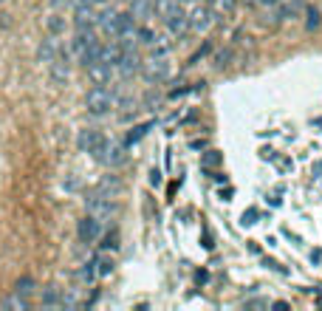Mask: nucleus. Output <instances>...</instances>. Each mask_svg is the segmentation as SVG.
Wrapping results in <instances>:
<instances>
[{
	"label": "nucleus",
	"mask_w": 322,
	"mask_h": 311,
	"mask_svg": "<svg viewBox=\"0 0 322 311\" xmlns=\"http://www.w3.org/2000/svg\"><path fill=\"white\" fill-rule=\"evenodd\" d=\"M116 102H119V99H116V93L110 91V88H105V85H93L91 91L85 93V108H88L91 113H96V116L113 111Z\"/></svg>",
	"instance_id": "f257e3e1"
},
{
	"label": "nucleus",
	"mask_w": 322,
	"mask_h": 311,
	"mask_svg": "<svg viewBox=\"0 0 322 311\" xmlns=\"http://www.w3.org/2000/svg\"><path fill=\"white\" fill-rule=\"evenodd\" d=\"M80 147L85 150V153H91L96 162H102L105 150H107V139H105V133H99V130H82L80 133Z\"/></svg>",
	"instance_id": "f03ea898"
},
{
	"label": "nucleus",
	"mask_w": 322,
	"mask_h": 311,
	"mask_svg": "<svg viewBox=\"0 0 322 311\" xmlns=\"http://www.w3.org/2000/svg\"><path fill=\"white\" fill-rule=\"evenodd\" d=\"M187 14H189V28L192 31H209L212 23H215V12H212L209 3H192V9Z\"/></svg>",
	"instance_id": "7ed1b4c3"
},
{
	"label": "nucleus",
	"mask_w": 322,
	"mask_h": 311,
	"mask_svg": "<svg viewBox=\"0 0 322 311\" xmlns=\"http://www.w3.org/2000/svg\"><path fill=\"white\" fill-rule=\"evenodd\" d=\"M161 20H164L167 31H170L173 37H181V34L187 31V28H189V14H187L184 3H178V6H175L173 12H167L164 17H161Z\"/></svg>",
	"instance_id": "20e7f679"
},
{
	"label": "nucleus",
	"mask_w": 322,
	"mask_h": 311,
	"mask_svg": "<svg viewBox=\"0 0 322 311\" xmlns=\"http://www.w3.org/2000/svg\"><path fill=\"white\" fill-rule=\"evenodd\" d=\"M141 74L147 82H164L170 77V62L167 57H150L147 62H141Z\"/></svg>",
	"instance_id": "39448f33"
},
{
	"label": "nucleus",
	"mask_w": 322,
	"mask_h": 311,
	"mask_svg": "<svg viewBox=\"0 0 322 311\" xmlns=\"http://www.w3.org/2000/svg\"><path fill=\"white\" fill-rule=\"evenodd\" d=\"M88 215H93V218H99V221H107V218H113L116 215V204H113V198H107V196H93L88 198Z\"/></svg>",
	"instance_id": "423d86ee"
},
{
	"label": "nucleus",
	"mask_w": 322,
	"mask_h": 311,
	"mask_svg": "<svg viewBox=\"0 0 322 311\" xmlns=\"http://www.w3.org/2000/svg\"><path fill=\"white\" fill-rule=\"evenodd\" d=\"M99 20V9L91 6V3H77V9H74V26L77 28H93Z\"/></svg>",
	"instance_id": "0eeeda50"
},
{
	"label": "nucleus",
	"mask_w": 322,
	"mask_h": 311,
	"mask_svg": "<svg viewBox=\"0 0 322 311\" xmlns=\"http://www.w3.org/2000/svg\"><path fill=\"white\" fill-rule=\"evenodd\" d=\"M77 235H80V241H82V243L99 241V235H102V221L93 218V215H85V218L77 224Z\"/></svg>",
	"instance_id": "6e6552de"
},
{
	"label": "nucleus",
	"mask_w": 322,
	"mask_h": 311,
	"mask_svg": "<svg viewBox=\"0 0 322 311\" xmlns=\"http://www.w3.org/2000/svg\"><path fill=\"white\" fill-rule=\"evenodd\" d=\"M93 43H96V31H93V28H77V37L71 40V51H74L77 59H80Z\"/></svg>",
	"instance_id": "1a4fd4ad"
},
{
	"label": "nucleus",
	"mask_w": 322,
	"mask_h": 311,
	"mask_svg": "<svg viewBox=\"0 0 322 311\" xmlns=\"http://www.w3.org/2000/svg\"><path fill=\"white\" fill-rule=\"evenodd\" d=\"M116 71H119V77H133L141 71V59H138L136 51H122V57L116 62Z\"/></svg>",
	"instance_id": "9d476101"
},
{
	"label": "nucleus",
	"mask_w": 322,
	"mask_h": 311,
	"mask_svg": "<svg viewBox=\"0 0 322 311\" xmlns=\"http://www.w3.org/2000/svg\"><path fill=\"white\" fill-rule=\"evenodd\" d=\"M48 68H51V80L57 82V85H65L71 77V68H68V54L59 48V57L54 62H48Z\"/></svg>",
	"instance_id": "9b49d317"
},
{
	"label": "nucleus",
	"mask_w": 322,
	"mask_h": 311,
	"mask_svg": "<svg viewBox=\"0 0 322 311\" xmlns=\"http://www.w3.org/2000/svg\"><path fill=\"white\" fill-rule=\"evenodd\" d=\"M37 57H40V62H54V59L59 57V43L54 34H48L43 43H40V48H37Z\"/></svg>",
	"instance_id": "f8f14e48"
},
{
	"label": "nucleus",
	"mask_w": 322,
	"mask_h": 311,
	"mask_svg": "<svg viewBox=\"0 0 322 311\" xmlns=\"http://www.w3.org/2000/svg\"><path fill=\"white\" fill-rule=\"evenodd\" d=\"M113 65H105V62H93V65H88V77L93 80V85H107L110 82V77H113Z\"/></svg>",
	"instance_id": "ddd939ff"
},
{
	"label": "nucleus",
	"mask_w": 322,
	"mask_h": 311,
	"mask_svg": "<svg viewBox=\"0 0 322 311\" xmlns=\"http://www.w3.org/2000/svg\"><path fill=\"white\" fill-rule=\"evenodd\" d=\"M127 153H125V144H116V141H107V150H105V159L102 164H110V167H119L125 164Z\"/></svg>",
	"instance_id": "4468645a"
},
{
	"label": "nucleus",
	"mask_w": 322,
	"mask_h": 311,
	"mask_svg": "<svg viewBox=\"0 0 322 311\" xmlns=\"http://www.w3.org/2000/svg\"><path fill=\"white\" fill-rule=\"evenodd\" d=\"M150 12H153V0H130V14L136 20H144Z\"/></svg>",
	"instance_id": "2eb2a0df"
},
{
	"label": "nucleus",
	"mask_w": 322,
	"mask_h": 311,
	"mask_svg": "<svg viewBox=\"0 0 322 311\" xmlns=\"http://www.w3.org/2000/svg\"><path fill=\"white\" fill-rule=\"evenodd\" d=\"M93 269H96V275L99 277H107L113 272V257H107V254H96L93 257Z\"/></svg>",
	"instance_id": "dca6fc26"
},
{
	"label": "nucleus",
	"mask_w": 322,
	"mask_h": 311,
	"mask_svg": "<svg viewBox=\"0 0 322 311\" xmlns=\"http://www.w3.org/2000/svg\"><path fill=\"white\" fill-rule=\"evenodd\" d=\"M297 9H299L297 0H280V12H277V17H280V20H291V17L297 14Z\"/></svg>",
	"instance_id": "f3484780"
},
{
	"label": "nucleus",
	"mask_w": 322,
	"mask_h": 311,
	"mask_svg": "<svg viewBox=\"0 0 322 311\" xmlns=\"http://www.w3.org/2000/svg\"><path fill=\"white\" fill-rule=\"evenodd\" d=\"M153 127V122H144V125H136L130 133H127V139H125V147H130V144H136L141 136H147V130Z\"/></svg>",
	"instance_id": "a211bd4d"
},
{
	"label": "nucleus",
	"mask_w": 322,
	"mask_h": 311,
	"mask_svg": "<svg viewBox=\"0 0 322 311\" xmlns=\"http://www.w3.org/2000/svg\"><path fill=\"white\" fill-rule=\"evenodd\" d=\"M305 26H308L311 31H317L322 26V12L317 6H308V9H305Z\"/></svg>",
	"instance_id": "6ab92c4d"
},
{
	"label": "nucleus",
	"mask_w": 322,
	"mask_h": 311,
	"mask_svg": "<svg viewBox=\"0 0 322 311\" xmlns=\"http://www.w3.org/2000/svg\"><path fill=\"white\" fill-rule=\"evenodd\" d=\"M156 37H159V34H156L150 26H136V40L141 43V46H153V43H156Z\"/></svg>",
	"instance_id": "aec40b11"
},
{
	"label": "nucleus",
	"mask_w": 322,
	"mask_h": 311,
	"mask_svg": "<svg viewBox=\"0 0 322 311\" xmlns=\"http://www.w3.org/2000/svg\"><path fill=\"white\" fill-rule=\"evenodd\" d=\"M3 309H14V311H26L28 309V300L23 297V294H17V291H14L12 297H6L3 300Z\"/></svg>",
	"instance_id": "412c9836"
},
{
	"label": "nucleus",
	"mask_w": 322,
	"mask_h": 311,
	"mask_svg": "<svg viewBox=\"0 0 322 311\" xmlns=\"http://www.w3.org/2000/svg\"><path fill=\"white\" fill-rule=\"evenodd\" d=\"M175 6H178V0H153V12L159 14V17H164L167 12H173Z\"/></svg>",
	"instance_id": "4be33fe9"
},
{
	"label": "nucleus",
	"mask_w": 322,
	"mask_h": 311,
	"mask_svg": "<svg viewBox=\"0 0 322 311\" xmlns=\"http://www.w3.org/2000/svg\"><path fill=\"white\" fill-rule=\"evenodd\" d=\"M119 190H122V184H119L116 178H105L102 184H99V193H102V196H107V198H113Z\"/></svg>",
	"instance_id": "5701e85b"
},
{
	"label": "nucleus",
	"mask_w": 322,
	"mask_h": 311,
	"mask_svg": "<svg viewBox=\"0 0 322 311\" xmlns=\"http://www.w3.org/2000/svg\"><path fill=\"white\" fill-rule=\"evenodd\" d=\"M62 31H65V20H62V17H59V14H51V17H48V34H62Z\"/></svg>",
	"instance_id": "b1692460"
},
{
	"label": "nucleus",
	"mask_w": 322,
	"mask_h": 311,
	"mask_svg": "<svg viewBox=\"0 0 322 311\" xmlns=\"http://www.w3.org/2000/svg\"><path fill=\"white\" fill-rule=\"evenodd\" d=\"M43 306H62V297H59L57 288H46L43 291Z\"/></svg>",
	"instance_id": "393cba45"
},
{
	"label": "nucleus",
	"mask_w": 322,
	"mask_h": 311,
	"mask_svg": "<svg viewBox=\"0 0 322 311\" xmlns=\"http://www.w3.org/2000/svg\"><path fill=\"white\" fill-rule=\"evenodd\" d=\"M14 291H17V294H31V291H34V280H31V277H23V280H17V283H14Z\"/></svg>",
	"instance_id": "a878e982"
},
{
	"label": "nucleus",
	"mask_w": 322,
	"mask_h": 311,
	"mask_svg": "<svg viewBox=\"0 0 322 311\" xmlns=\"http://www.w3.org/2000/svg\"><path fill=\"white\" fill-rule=\"evenodd\" d=\"M119 243H116V232H110V235H105V241H102V249L105 252H110V249H116Z\"/></svg>",
	"instance_id": "bb28decb"
},
{
	"label": "nucleus",
	"mask_w": 322,
	"mask_h": 311,
	"mask_svg": "<svg viewBox=\"0 0 322 311\" xmlns=\"http://www.w3.org/2000/svg\"><path fill=\"white\" fill-rule=\"evenodd\" d=\"M198 85H187V88H175V91H170V99H178V96H187V93H192Z\"/></svg>",
	"instance_id": "cd10ccee"
},
{
	"label": "nucleus",
	"mask_w": 322,
	"mask_h": 311,
	"mask_svg": "<svg viewBox=\"0 0 322 311\" xmlns=\"http://www.w3.org/2000/svg\"><path fill=\"white\" fill-rule=\"evenodd\" d=\"M204 54H209V46H201V48H198V51H195V54H192V57L187 59V62H189V65H195L198 59L204 57Z\"/></svg>",
	"instance_id": "c85d7f7f"
},
{
	"label": "nucleus",
	"mask_w": 322,
	"mask_h": 311,
	"mask_svg": "<svg viewBox=\"0 0 322 311\" xmlns=\"http://www.w3.org/2000/svg\"><path fill=\"white\" fill-rule=\"evenodd\" d=\"M235 3H238V0H218L215 6H218L220 12H232V9H235Z\"/></svg>",
	"instance_id": "c756f323"
},
{
	"label": "nucleus",
	"mask_w": 322,
	"mask_h": 311,
	"mask_svg": "<svg viewBox=\"0 0 322 311\" xmlns=\"http://www.w3.org/2000/svg\"><path fill=\"white\" fill-rule=\"evenodd\" d=\"M254 218H257V212H254V209H249V212H243V221H241V224H243V226H252Z\"/></svg>",
	"instance_id": "7c9ffc66"
},
{
	"label": "nucleus",
	"mask_w": 322,
	"mask_h": 311,
	"mask_svg": "<svg viewBox=\"0 0 322 311\" xmlns=\"http://www.w3.org/2000/svg\"><path fill=\"white\" fill-rule=\"evenodd\" d=\"M204 162H207V164H218V162H220V156L215 153V150H209V156L204 159Z\"/></svg>",
	"instance_id": "2f4dec72"
},
{
	"label": "nucleus",
	"mask_w": 322,
	"mask_h": 311,
	"mask_svg": "<svg viewBox=\"0 0 322 311\" xmlns=\"http://www.w3.org/2000/svg\"><path fill=\"white\" fill-rule=\"evenodd\" d=\"M82 3H91V6H96V9H102V6H107V0H82Z\"/></svg>",
	"instance_id": "473e14b6"
},
{
	"label": "nucleus",
	"mask_w": 322,
	"mask_h": 311,
	"mask_svg": "<svg viewBox=\"0 0 322 311\" xmlns=\"http://www.w3.org/2000/svg\"><path fill=\"white\" fill-rule=\"evenodd\" d=\"M189 147H192V150H201V147H207V141H204V139H195V141H192Z\"/></svg>",
	"instance_id": "72a5a7b5"
},
{
	"label": "nucleus",
	"mask_w": 322,
	"mask_h": 311,
	"mask_svg": "<svg viewBox=\"0 0 322 311\" xmlns=\"http://www.w3.org/2000/svg\"><path fill=\"white\" fill-rule=\"evenodd\" d=\"M263 6H274V3H280V0H260Z\"/></svg>",
	"instance_id": "f704fd0d"
},
{
	"label": "nucleus",
	"mask_w": 322,
	"mask_h": 311,
	"mask_svg": "<svg viewBox=\"0 0 322 311\" xmlns=\"http://www.w3.org/2000/svg\"><path fill=\"white\" fill-rule=\"evenodd\" d=\"M243 3H246V6H257V3H260V0H243Z\"/></svg>",
	"instance_id": "c9c22d12"
},
{
	"label": "nucleus",
	"mask_w": 322,
	"mask_h": 311,
	"mask_svg": "<svg viewBox=\"0 0 322 311\" xmlns=\"http://www.w3.org/2000/svg\"><path fill=\"white\" fill-rule=\"evenodd\" d=\"M178 3H195V0H178Z\"/></svg>",
	"instance_id": "e433bc0d"
},
{
	"label": "nucleus",
	"mask_w": 322,
	"mask_h": 311,
	"mask_svg": "<svg viewBox=\"0 0 322 311\" xmlns=\"http://www.w3.org/2000/svg\"><path fill=\"white\" fill-rule=\"evenodd\" d=\"M0 3H6V0H0Z\"/></svg>",
	"instance_id": "4c0bfd02"
}]
</instances>
